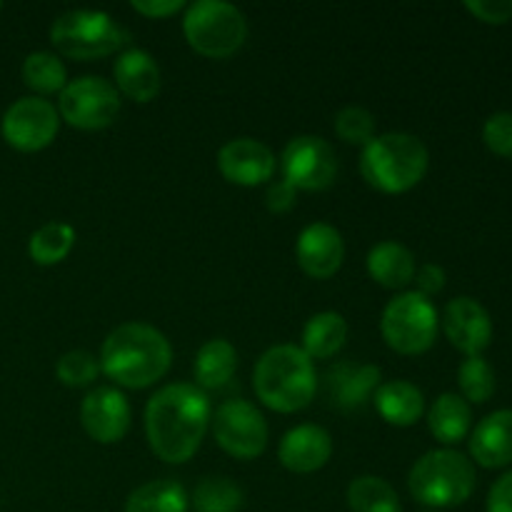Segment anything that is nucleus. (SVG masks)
<instances>
[{
  "label": "nucleus",
  "instance_id": "obj_1",
  "mask_svg": "<svg viewBox=\"0 0 512 512\" xmlns=\"http://www.w3.org/2000/svg\"><path fill=\"white\" fill-rule=\"evenodd\" d=\"M213 420L205 390L193 383H173L160 388L145 408L148 445L165 463H188L198 453Z\"/></svg>",
  "mask_w": 512,
  "mask_h": 512
},
{
  "label": "nucleus",
  "instance_id": "obj_2",
  "mask_svg": "<svg viewBox=\"0 0 512 512\" xmlns=\"http://www.w3.org/2000/svg\"><path fill=\"white\" fill-rule=\"evenodd\" d=\"M100 373L115 385L143 390L158 383L173 363L170 340L148 323H123L103 340Z\"/></svg>",
  "mask_w": 512,
  "mask_h": 512
},
{
  "label": "nucleus",
  "instance_id": "obj_3",
  "mask_svg": "<svg viewBox=\"0 0 512 512\" xmlns=\"http://www.w3.org/2000/svg\"><path fill=\"white\" fill-rule=\"evenodd\" d=\"M253 388L265 408L275 413H298L313 403L318 373L303 348L290 343L273 345L255 365Z\"/></svg>",
  "mask_w": 512,
  "mask_h": 512
},
{
  "label": "nucleus",
  "instance_id": "obj_4",
  "mask_svg": "<svg viewBox=\"0 0 512 512\" xmlns=\"http://www.w3.org/2000/svg\"><path fill=\"white\" fill-rule=\"evenodd\" d=\"M430 153L418 135L383 133L375 135L360 153V173L370 188L388 195L413 190L425 178Z\"/></svg>",
  "mask_w": 512,
  "mask_h": 512
},
{
  "label": "nucleus",
  "instance_id": "obj_5",
  "mask_svg": "<svg viewBox=\"0 0 512 512\" xmlns=\"http://www.w3.org/2000/svg\"><path fill=\"white\" fill-rule=\"evenodd\" d=\"M475 468L458 450H430L410 468L408 490L425 508H458L473 495Z\"/></svg>",
  "mask_w": 512,
  "mask_h": 512
},
{
  "label": "nucleus",
  "instance_id": "obj_6",
  "mask_svg": "<svg viewBox=\"0 0 512 512\" xmlns=\"http://www.w3.org/2000/svg\"><path fill=\"white\" fill-rule=\"evenodd\" d=\"M183 33L195 53L223 60L243 48L248 38V20L233 3L195 0L185 8Z\"/></svg>",
  "mask_w": 512,
  "mask_h": 512
},
{
  "label": "nucleus",
  "instance_id": "obj_7",
  "mask_svg": "<svg viewBox=\"0 0 512 512\" xmlns=\"http://www.w3.org/2000/svg\"><path fill=\"white\" fill-rule=\"evenodd\" d=\"M128 40V30L103 10H68L50 25V43L60 55L75 60L113 55Z\"/></svg>",
  "mask_w": 512,
  "mask_h": 512
},
{
  "label": "nucleus",
  "instance_id": "obj_8",
  "mask_svg": "<svg viewBox=\"0 0 512 512\" xmlns=\"http://www.w3.org/2000/svg\"><path fill=\"white\" fill-rule=\"evenodd\" d=\"M380 330L388 343L400 355H423L435 345L440 330L438 310L433 300L408 290L385 305Z\"/></svg>",
  "mask_w": 512,
  "mask_h": 512
},
{
  "label": "nucleus",
  "instance_id": "obj_9",
  "mask_svg": "<svg viewBox=\"0 0 512 512\" xmlns=\"http://www.w3.org/2000/svg\"><path fill=\"white\" fill-rule=\"evenodd\" d=\"M120 113V93L110 80L83 75L70 80L58 100V115L78 130H103Z\"/></svg>",
  "mask_w": 512,
  "mask_h": 512
},
{
  "label": "nucleus",
  "instance_id": "obj_10",
  "mask_svg": "<svg viewBox=\"0 0 512 512\" xmlns=\"http://www.w3.org/2000/svg\"><path fill=\"white\" fill-rule=\"evenodd\" d=\"M210 423L218 445L233 458L253 460L268 448V423L248 400L230 398L220 403Z\"/></svg>",
  "mask_w": 512,
  "mask_h": 512
},
{
  "label": "nucleus",
  "instance_id": "obj_11",
  "mask_svg": "<svg viewBox=\"0 0 512 512\" xmlns=\"http://www.w3.org/2000/svg\"><path fill=\"white\" fill-rule=\"evenodd\" d=\"M60 130V115L50 100L38 95H25L15 100L3 115L0 133L10 148L20 153H38L48 148Z\"/></svg>",
  "mask_w": 512,
  "mask_h": 512
},
{
  "label": "nucleus",
  "instance_id": "obj_12",
  "mask_svg": "<svg viewBox=\"0 0 512 512\" xmlns=\"http://www.w3.org/2000/svg\"><path fill=\"white\" fill-rule=\"evenodd\" d=\"M283 180L295 190H325L338 175V155L333 145L320 135H298L285 145L280 155Z\"/></svg>",
  "mask_w": 512,
  "mask_h": 512
},
{
  "label": "nucleus",
  "instance_id": "obj_13",
  "mask_svg": "<svg viewBox=\"0 0 512 512\" xmlns=\"http://www.w3.org/2000/svg\"><path fill=\"white\" fill-rule=\"evenodd\" d=\"M130 420H133V410H130L128 398L110 385L90 390L80 405V423L85 433L100 445L120 443L128 435Z\"/></svg>",
  "mask_w": 512,
  "mask_h": 512
},
{
  "label": "nucleus",
  "instance_id": "obj_14",
  "mask_svg": "<svg viewBox=\"0 0 512 512\" xmlns=\"http://www.w3.org/2000/svg\"><path fill=\"white\" fill-rule=\"evenodd\" d=\"M218 170L223 178L233 185L243 188H255L268 180H273L275 173V155L265 143L255 138H235L220 148L218 153Z\"/></svg>",
  "mask_w": 512,
  "mask_h": 512
},
{
  "label": "nucleus",
  "instance_id": "obj_15",
  "mask_svg": "<svg viewBox=\"0 0 512 512\" xmlns=\"http://www.w3.org/2000/svg\"><path fill=\"white\" fill-rule=\"evenodd\" d=\"M443 330L453 348L473 358L480 355L493 340V320L490 313L475 298H455L445 305Z\"/></svg>",
  "mask_w": 512,
  "mask_h": 512
},
{
  "label": "nucleus",
  "instance_id": "obj_16",
  "mask_svg": "<svg viewBox=\"0 0 512 512\" xmlns=\"http://www.w3.org/2000/svg\"><path fill=\"white\" fill-rule=\"evenodd\" d=\"M295 258L305 275L315 280L333 278L345 260V243L338 228L328 223H310L295 243Z\"/></svg>",
  "mask_w": 512,
  "mask_h": 512
},
{
  "label": "nucleus",
  "instance_id": "obj_17",
  "mask_svg": "<svg viewBox=\"0 0 512 512\" xmlns=\"http://www.w3.org/2000/svg\"><path fill=\"white\" fill-rule=\"evenodd\" d=\"M333 455V438L325 428L313 423L288 430L278 445V460L285 470L298 475L318 473Z\"/></svg>",
  "mask_w": 512,
  "mask_h": 512
},
{
  "label": "nucleus",
  "instance_id": "obj_18",
  "mask_svg": "<svg viewBox=\"0 0 512 512\" xmlns=\"http://www.w3.org/2000/svg\"><path fill=\"white\" fill-rule=\"evenodd\" d=\"M115 90L135 103H150L160 93V68L143 48H128L113 65Z\"/></svg>",
  "mask_w": 512,
  "mask_h": 512
},
{
  "label": "nucleus",
  "instance_id": "obj_19",
  "mask_svg": "<svg viewBox=\"0 0 512 512\" xmlns=\"http://www.w3.org/2000/svg\"><path fill=\"white\" fill-rule=\"evenodd\" d=\"M470 455L488 470L512 463V410H495L475 425L470 435Z\"/></svg>",
  "mask_w": 512,
  "mask_h": 512
},
{
  "label": "nucleus",
  "instance_id": "obj_20",
  "mask_svg": "<svg viewBox=\"0 0 512 512\" xmlns=\"http://www.w3.org/2000/svg\"><path fill=\"white\" fill-rule=\"evenodd\" d=\"M380 388V368L370 363H338L328 370V395L340 410H358Z\"/></svg>",
  "mask_w": 512,
  "mask_h": 512
},
{
  "label": "nucleus",
  "instance_id": "obj_21",
  "mask_svg": "<svg viewBox=\"0 0 512 512\" xmlns=\"http://www.w3.org/2000/svg\"><path fill=\"white\" fill-rule=\"evenodd\" d=\"M375 410L380 418L395 428H410L418 423L425 413L423 390L408 380H390L380 383V388L373 395Z\"/></svg>",
  "mask_w": 512,
  "mask_h": 512
},
{
  "label": "nucleus",
  "instance_id": "obj_22",
  "mask_svg": "<svg viewBox=\"0 0 512 512\" xmlns=\"http://www.w3.org/2000/svg\"><path fill=\"white\" fill-rule=\"evenodd\" d=\"M368 273L378 285L388 290H403L415 278V255L398 240H383L368 253Z\"/></svg>",
  "mask_w": 512,
  "mask_h": 512
},
{
  "label": "nucleus",
  "instance_id": "obj_23",
  "mask_svg": "<svg viewBox=\"0 0 512 512\" xmlns=\"http://www.w3.org/2000/svg\"><path fill=\"white\" fill-rule=\"evenodd\" d=\"M238 370V350L230 340L213 338L200 345L193 360L195 385L200 390H218L233 380Z\"/></svg>",
  "mask_w": 512,
  "mask_h": 512
},
{
  "label": "nucleus",
  "instance_id": "obj_24",
  "mask_svg": "<svg viewBox=\"0 0 512 512\" xmlns=\"http://www.w3.org/2000/svg\"><path fill=\"white\" fill-rule=\"evenodd\" d=\"M473 410L463 395L443 393L428 413V428L433 438L443 445H458L470 435Z\"/></svg>",
  "mask_w": 512,
  "mask_h": 512
},
{
  "label": "nucleus",
  "instance_id": "obj_25",
  "mask_svg": "<svg viewBox=\"0 0 512 512\" xmlns=\"http://www.w3.org/2000/svg\"><path fill=\"white\" fill-rule=\"evenodd\" d=\"M348 340V323L335 310L313 315L303 328V353L310 360H328L343 350Z\"/></svg>",
  "mask_w": 512,
  "mask_h": 512
},
{
  "label": "nucleus",
  "instance_id": "obj_26",
  "mask_svg": "<svg viewBox=\"0 0 512 512\" xmlns=\"http://www.w3.org/2000/svg\"><path fill=\"white\" fill-rule=\"evenodd\" d=\"M188 490L178 480H150L125 500V512H188Z\"/></svg>",
  "mask_w": 512,
  "mask_h": 512
},
{
  "label": "nucleus",
  "instance_id": "obj_27",
  "mask_svg": "<svg viewBox=\"0 0 512 512\" xmlns=\"http://www.w3.org/2000/svg\"><path fill=\"white\" fill-rule=\"evenodd\" d=\"M350 512H403L398 493L378 475H360L348 485Z\"/></svg>",
  "mask_w": 512,
  "mask_h": 512
},
{
  "label": "nucleus",
  "instance_id": "obj_28",
  "mask_svg": "<svg viewBox=\"0 0 512 512\" xmlns=\"http://www.w3.org/2000/svg\"><path fill=\"white\" fill-rule=\"evenodd\" d=\"M75 245V230L73 225L60 223H45L30 235L28 240V255L33 263L38 265H58L60 260H65L70 255Z\"/></svg>",
  "mask_w": 512,
  "mask_h": 512
},
{
  "label": "nucleus",
  "instance_id": "obj_29",
  "mask_svg": "<svg viewBox=\"0 0 512 512\" xmlns=\"http://www.w3.org/2000/svg\"><path fill=\"white\" fill-rule=\"evenodd\" d=\"M23 80L30 90L38 93V98H43V95L63 93L68 85V70L55 53L35 50L23 60Z\"/></svg>",
  "mask_w": 512,
  "mask_h": 512
},
{
  "label": "nucleus",
  "instance_id": "obj_30",
  "mask_svg": "<svg viewBox=\"0 0 512 512\" xmlns=\"http://www.w3.org/2000/svg\"><path fill=\"white\" fill-rule=\"evenodd\" d=\"M243 503V488L230 478H220V475L200 480L193 490V498H190L195 512H240Z\"/></svg>",
  "mask_w": 512,
  "mask_h": 512
},
{
  "label": "nucleus",
  "instance_id": "obj_31",
  "mask_svg": "<svg viewBox=\"0 0 512 512\" xmlns=\"http://www.w3.org/2000/svg\"><path fill=\"white\" fill-rule=\"evenodd\" d=\"M458 385L460 393L468 403H488L495 393V370L483 355H473L465 358L458 370Z\"/></svg>",
  "mask_w": 512,
  "mask_h": 512
},
{
  "label": "nucleus",
  "instance_id": "obj_32",
  "mask_svg": "<svg viewBox=\"0 0 512 512\" xmlns=\"http://www.w3.org/2000/svg\"><path fill=\"white\" fill-rule=\"evenodd\" d=\"M333 128L338 133L340 140L350 145H368L375 138V115L368 108H360V105H345L343 110L335 113Z\"/></svg>",
  "mask_w": 512,
  "mask_h": 512
},
{
  "label": "nucleus",
  "instance_id": "obj_33",
  "mask_svg": "<svg viewBox=\"0 0 512 512\" xmlns=\"http://www.w3.org/2000/svg\"><path fill=\"white\" fill-rule=\"evenodd\" d=\"M55 375L68 388H88L100 375V363L88 350H68L65 355H60Z\"/></svg>",
  "mask_w": 512,
  "mask_h": 512
},
{
  "label": "nucleus",
  "instance_id": "obj_34",
  "mask_svg": "<svg viewBox=\"0 0 512 512\" xmlns=\"http://www.w3.org/2000/svg\"><path fill=\"white\" fill-rule=\"evenodd\" d=\"M483 140L495 155L512 160V113H495L485 120Z\"/></svg>",
  "mask_w": 512,
  "mask_h": 512
},
{
  "label": "nucleus",
  "instance_id": "obj_35",
  "mask_svg": "<svg viewBox=\"0 0 512 512\" xmlns=\"http://www.w3.org/2000/svg\"><path fill=\"white\" fill-rule=\"evenodd\" d=\"M465 8L490 25H503L512 20V0H465Z\"/></svg>",
  "mask_w": 512,
  "mask_h": 512
},
{
  "label": "nucleus",
  "instance_id": "obj_36",
  "mask_svg": "<svg viewBox=\"0 0 512 512\" xmlns=\"http://www.w3.org/2000/svg\"><path fill=\"white\" fill-rule=\"evenodd\" d=\"M298 203V190L288 183V180H273L265 193V205L270 213H288Z\"/></svg>",
  "mask_w": 512,
  "mask_h": 512
},
{
  "label": "nucleus",
  "instance_id": "obj_37",
  "mask_svg": "<svg viewBox=\"0 0 512 512\" xmlns=\"http://www.w3.org/2000/svg\"><path fill=\"white\" fill-rule=\"evenodd\" d=\"M413 280H415V285H418V290H415V293L430 298V295H438L440 290L445 288V270L435 263H425L423 268L415 270Z\"/></svg>",
  "mask_w": 512,
  "mask_h": 512
},
{
  "label": "nucleus",
  "instance_id": "obj_38",
  "mask_svg": "<svg viewBox=\"0 0 512 512\" xmlns=\"http://www.w3.org/2000/svg\"><path fill=\"white\" fill-rule=\"evenodd\" d=\"M133 10L135 13L145 15V18H170L178 10L185 8L183 0H133Z\"/></svg>",
  "mask_w": 512,
  "mask_h": 512
},
{
  "label": "nucleus",
  "instance_id": "obj_39",
  "mask_svg": "<svg viewBox=\"0 0 512 512\" xmlns=\"http://www.w3.org/2000/svg\"><path fill=\"white\" fill-rule=\"evenodd\" d=\"M488 512H512V470L495 480L490 488Z\"/></svg>",
  "mask_w": 512,
  "mask_h": 512
},
{
  "label": "nucleus",
  "instance_id": "obj_40",
  "mask_svg": "<svg viewBox=\"0 0 512 512\" xmlns=\"http://www.w3.org/2000/svg\"><path fill=\"white\" fill-rule=\"evenodd\" d=\"M0 8H3V3H0Z\"/></svg>",
  "mask_w": 512,
  "mask_h": 512
}]
</instances>
